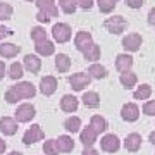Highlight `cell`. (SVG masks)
Here are the masks:
<instances>
[{"label": "cell", "instance_id": "1", "mask_svg": "<svg viewBox=\"0 0 155 155\" xmlns=\"http://www.w3.org/2000/svg\"><path fill=\"white\" fill-rule=\"evenodd\" d=\"M104 26L107 28V31L112 35H121L124 29L127 28V21L122 16H112L109 19H105Z\"/></svg>", "mask_w": 155, "mask_h": 155}, {"label": "cell", "instance_id": "2", "mask_svg": "<svg viewBox=\"0 0 155 155\" xmlns=\"http://www.w3.org/2000/svg\"><path fill=\"white\" fill-rule=\"evenodd\" d=\"M52 35H54V40H55V41L66 43V41L71 40L72 29H71L69 24H66V22H57V24H54V28H52Z\"/></svg>", "mask_w": 155, "mask_h": 155}, {"label": "cell", "instance_id": "3", "mask_svg": "<svg viewBox=\"0 0 155 155\" xmlns=\"http://www.w3.org/2000/svg\"><path fill=\"white\" fill-rule=\"evenodd\" d=\"M90 81H91V76H90L88 72H74V74L69 78V83H71L74 91L84 90L90 84Z\"/></svg>", "mask_w": 155, "mask_h": 155}, {"label": "cell", "instance_id": "4", "mask_svg": "<svg viewBox=\"0 0 155 155\" xmlns=\"http://www.w3.org/2000/svg\"><path fill=\"white\" fill-rule=\"evenodd\" d=\"M14 116H16L17 122H29L36 116V110H35V107L31 104H22V105L17 107V110L14 112Z\"/></svg>", "mask_w": 155, "mask_h": 155}, {"label": "cell", "instance_id": "5", "mask_svg": "<svg viewBox=\"0 0 155 155\" xmlns=\"http://www.w3.org/2000/svg\"><path fill=\"white\" fill-rule=\"evenodd\" d=\"M141 41H143L141 35L129 33L122 38V47H124V50H127V52H136V50H140V47H141Z\"/></svg>", "mask_w": 155, "mask_h": 155}, {"label": "cell", "instance_id": "6", "mask_svg": "<svg viewBox=\"0 0 155 155\" xmlns=\"http://www.w3.org/2000/svg\"><path fill=\"white\" fill-rule=\"evenodd\" d=\"M100 147H102V150H104V152L114 153V152H117V150H119L121 141H119V138H117L116 134H105L104 138L100 140Z\"/></svg>", "mask_w": 155, "mask_h": 155}, {"label": "cell", "instance_id": "7", "mask_svg": "<svg viewBox=\"0 0 155 155\" xmlns=\"http://www.w3.org/2000/svg\"><path fill=\"white\" fill-rule=\"evenodd\" d=\"M43 138H45V133L41 131V127L35 124V126H31L28 131L24 133V136H22V143L24 145H33L35 141H40V140H43Z\"/></svg>", "mask_w": 155, "mask_h": 155}, {"label": "cell", "instance_id": "8", "mask_svg": "<svg viewBox=\"0 0 155 155\" xmlns=\"http://www.w3.org/2000/svg\"><path fill=\"white\" fill-rule=\"evenodd\" d=\"M36 7L40 9L41 14L48 16L50 19L59 14V9H57V5H55V0H36Z\"/></svg>", "mask_w": 155, "mask_h": 155}, {"label": "cell", "instance_id": "9", "mask_svg": "<svg viewBox=\"0 0 155 155\" xmlns=\"http://www.w3.org/2000/svg\"><path fill=\"white\" fill-rule=\"evenodd\" d=\"M55 90H57V78H54V76L41 78V81H40V91L41 93L50 97V95L55 93Z\"/></svg>", "mask_w": 155, "mask_h": 155}, {"label": "cell", "instance_id": "10", "mask_svg": "<svg viewBox=\"0 0 155 155\" xmlns=\"http://www.w3.org/2000/svg\"><path fill=\"white\" fill-rule=\"evenodd\" d=\"M12 88L16 90V93L19 95V98H33L35 93H36V88H35L31 83L28 81H22V83L16 84V86H12Z\"/></svg>", "mask_w": 155, "mask_h": 155}, {"label": "cell", "instance_id": "11", "mask_svg": "<svg viewBox=\"0 0 155 155\" xmlns=\"http://www.w3.org/2000/svg\"><path fill=\"white\" fill-rule=\"evenodd\" d=\"M121 114H122V119H124V121L134 122L140 117V109H138V105H134V104H124Z\"/></svg>", "mask_w": 155, "mask_h": 155}, {"label": "cell", "instance_id": "12", "mask_svg": "<svg viewBox=\"0 0 155 155\" xmlns=\"http://www.w3.org/2000/svg\"><path fill=\"white\" fill-rule=\"evenodd\" d=\"M133 66V57L129 55V54H119L116 57V69L119 72H127Z\"/></svg>", "mask_w": 155, "mask_h": 155}, {"label": "cell", "instance_id": "13", "mask_svg": "<svg viewBox=\"0 0 155 155\" xmlns=\"http://www.w3.org/2000/svg\"><path fill=\"white\" fill-rule=\"evenodd\" d=\"M90 43H93L91 33H88V31H78L76 36H74V45H76V48L83 52Z\"/></svg>", "mask_w": 155, "mask_h": 155}, {"label": "cell", "instance_id": "14", "mask_svg": "<svg viewBox=\"0 0 155 155\" xmlns=\"http://www.w3.org/2000/svg\"><path fill=\"white\" fill-rule=\"evenodd\" d=\"M0 131L7 136H12V134H16L17 131V121L16 119H12V117H2L0 119Z\"/></svg>", "mask_w": 155, "mask_h": 155}, {"label": "cell", "instance_id": "15", "mask_svg": "<svg viewBox=\"0 0 155 155\" xmlns=\"http://www.w3.org/2000/svg\"><path fill=\"white\" fill-rule=\"evenodd\" d=\"M35 50L38 55H43V57H48L55 52V45L52 43L50 40H43V41H38L35 43Z\"/></svg>", "mask_w": 155, "mask_h": 155}, {"label": "cell", "instance_id": "16", "mask_svg": "<svg viewBox=\"0 0 155 155\" xmlns=\"http://www.w3.org/2000/svg\"><path fill=\"white\" fill-rule=\"evenodd\" d=\"M124 147H126L127 152H138L140 147H141V136L138 133L127 134L126 140H124Z\"/></svg>", "mask_w": 155, "mask_h": 155}, {"label": "cell", "instance_id": "17", "mask_svg": "<svg viewBox=\"0 0 155 155\" xmlns=\"http://www.w3.org/2000/svg\"><path fill=\"white\" fill-rule=\"evenodd\" d=\"M24 67L28 69L29 72H38L41 69V59L38 55H33V54H28L24 57Z\"/></svg>", "mask_w": 155, "mask_h": 155}, {"label": "cell", "instance_id": "18", "mask_svg": "<svg viewBox=\"0 0 155 155\" xmlns=\"http://www.w3.org/2000/svg\"><path fill=\"white\" fill-rule=\"evenodd\" d=\"M95 141H97V131H95L91 126L84 127L83 131H81V143H83L86 148H90Z\"/></svg>", "mask_w": 155, "mask_h": 155}, {"label": "cell", "instance_id": "19", "mask_svg": "<svg viewBox=\"0 0 155 155\" xmlns=\"http://www.w3.org/2000/svg\"><path fill=\"white\" fill-rule=\"evenodd\" d=\"M61 109L64 112H74L78 109V98L74 95H64L61 100Z\"/></svg>", "mask_w": 155, "mask_h": 155}, {"label": "cell", "instance_id": "20", "mask_svg": "<svg viewBox=\"0 0 155 155\" xmlns=\"http://www.w3.org/2000/svg\"><path fill=\"white\" fill-rule=\"evenodd\" d=\"M83 57L90 62H95L100 59V47L97 43H90L86 48L83 50Z\"/></svg>", "mask_w": 155, "mask_h": 155}, {"label": "cell", "instance_id": "21", "mask_svg": "<svg viewBox=\"0 0 155 155\" xmlns=\"http://www.w3.org/2000/svg\"><path fill=\"white\" fill-rule=\"evenodd\" d=\"M19 47L16 43H4L0 45V55L4 57V59H12V57H16L19 54Z\"/></svg>", "mask_w": 155, "mask_h": 155}, {"label": "cell", "instance_id": "22", "mask_svg": "<svg viewBox=\"0 0 155 155\" xmlns=\"http://www.w3.org/2000/svg\"><path fill=\"white\" fill-rule=\"evenodd\" d=\"M119 81H121V84L124 86V88L131 90V88H134V86H136V81H138V76H136L134 72L127 71V72H122V74H121V78H119Z\"/></svg>", "mask_w": 155, "mask_h": 155}, {"label": "cell", "instance_id": "23", "mask_svg": "<svg viewBox=\"0 0 155 155\" xmlns=\"http://www.w3.org/2000/svg\"><path fill=\"white\" fill-rule=\"evenodd\" d=\"M83 104L86 107H90V109H95V107L100 105V97L97 91H84L83 93Z\"/></svg>", "mask_w": 155, "mask_h": 155}, {"label": "cell", "instance_id": "24", "mask_svg": "<svg viewBox=\"0 0 155 155\" xmlns=\"http://www.w3.org/2000/svg\"><path fill=\"white\" fill-rule=\"evenodd\" d=\"M57 141V148H59V152H64V153H67V152H71L72 148H74V141H72L71 136H59V140H55Z\"/></svg>", "mask_w": 155, "mask_h": 155}, {"label": "cell", "instance_id": "25", "mask_svg": "<svg viewBox=\"0 0 155 155\" xmlns=\"http://www.w3.org/2000/svg\"><path fill=\"white\" fill-rule=\"evenodd\" d=\"M88 74L91 78H95V79H104V78H107V69L104 66H100V64H91V66L88 67Z\"/></svg>", "mask_w": 155, "mask_h": 155}, {"label": "cell", "instance_id": "26", "mask_svg": "<svg viewBox=\"0 0 155 155\" xmlns=\"http://www.w3.org/2000/svg\"><path fill=\"white\" fill-rule=\"evenodd\" d=\"M55 67L59 69V72H67L71 67V59L66 54H59L55 57Z\"/></svg>", "mask_w": 155, "mask_h": 155}, {"label": "cell", "instance_id": "27", "mask_svg": "<svg viewBox=\"0 0 155 155\" xmlns=\"http://www.w3.org/2000/svg\"><path fill=\"white\" fill-rule=\"evenodd\" d=\"M90 126L97 131V134L104 133V131L107 129V121L102 116H93V117H91V121H90Z\"/></svg>", "mask_w": 155, "mask_h": 155}, {"label": "cell", "instance_id": "28", "mask_svg": "<svg viewBox=\"0 0 155 155\" xmlns=\"http://www.w3.org/2000/svg\"><path fill=\"white\" fill-rule=\"evenodd\" d=\"M150 95H152V86L150 84H141V86L136 88L133 97H134V100H147V98H150Z\"/></svg>", "mask_w": 155, "mask_h": 155}, {"label": "cell", "instance_id": "29", "mask_svg": "<svg viewBox=\"0 0 155 155\" xmlns=\"http://www.w3.org/2000/svg\"><path fill=\"white\" fill-rule=\"evenodd\" d=\"M59 7L66 14H74L78 9V0H59Z\"/></svg>", "mask_w": 155, "mask_h": 155}, {"label": "cell", "instance_id": "30", "mask_svg": "<svg viewBox=\"0 0 155 155\" xmlns=\"http://www.w3.org/2000/svg\"><path fill=\"white\" fill-rule=\"evenodd\" d=\"M64 127H66L69 133H76V131H79V127H81V119L79 117H69L64 122Z\"/></svg>", "mask_w": 155, "mask_h": 155}, {"label": "cell", "instance_id": "31", "mask_svg": "<svg viewBox=\"0 0 155 155\" xmlns=\"http://www.w3.org/2000/svg\"><path fill=\"white\" fill-rule=\"evenodd\" d=\"M22 64H19V62H12L11 64V67H9V78L11 79H21L22 78Z\"/></svg>", "mask_w": 155, "mask_h": 155}, {"label": "cell", "instance_id": "32", "mask_svg": "<svg viewBox=\"0 0 155 155\" xmlns=\"http://www.w3.org/2000/svg\"><path fill=\"white\" fill-rule=\"evenodd\" d=\"M97 5H98L100 12L110 14V12L116 9V2H112V0H97Z\"/></svg>", "mask_w": 155, "mask_h": 155}, {"label": "cell", "instance_id": "33", "mask_svg": "<svg viewBox=\"0 0 155 155\" xmlns=\"http://www.w3.org/2000/svg\"><path fill=\"white\" fill-rule=\"evenodd\" d=\"M12 12H14V9H12L11 4H0V21H9L12 17Z\"/></svg>", "mask_w": 155, "mask_h": 155}, {"label": "cell", "instance_id": "34", "mask_svg": "<svg viewBox=\"0 0 155 155\" xmlns=\"http://www.w3.org/2000/svg\"><path fill=\"white\" fill-rule=\"evenodd\" d=\"M31 40H33L35 43L47 40V31H45L41 26H36V28H33V29H31Z\"/></svg>", "mask_w": 155, "mask_h": 155}, {"label": "cell", "instance_id": "35", "mask_svg": "<svg viewBox=\"0 0 155 155\" xmlns=\"http://www.w3.org/2000/svg\"><path fill=\"white\" fill-rule=\"evenodd\" d=\"M43 152L47 155H57L59 153V148H57V141L55 140H48V141H45Z\"/></svg>", "mask_w": 155, "mask_h": 155}, {"label": "cell", "instance_id": "36", "mask_svg": "<svg viewBox=\"0 0 155 155\" xmlns=\"http://www.w3.org/2000/svg\"><path fill=\"white\" fill-rule=\"evenodd\" d=\"M5 100L9 102V104H17V102H19L21 98H19V95L16 93V90L11 86V88L5 91Z\"/></svg>", "mask_w": 155, "mask_h": 155}, {"label": "cell", "instance_id": "37", "mask_svg": "<svg viewBox=\"0 0 155 155\" xmlns=\"http://www.w3.org/2000/svg\"><path fill=\"white\" fill-rule=\"evenodd\" d=\"M143 114L147 116H155V100H148L143 105Z\"/></svg>", "mask_w": 155, "mask_h": 155}, {"label": "cell", "instance_id": "38", "mask_svg": "<svg viewBox=\"0 0 155 155\" xmlns=\"http://www.w3.org/2000/svg\"><path fill=\"white\" fill-rule=\"evenodd\" d=\"M78 5L84 9V11H90L93 7V0H78Z\"/></svg>", "mask_w": 155, "mask_h": 155}, {"label": "cell", "instance_id": "39", "mask_svg": "<svg viewBox=\"0 0 155 155\" xmlns=\"http://www.w3.org/2000/svg\"><path fill=\"white\" fill-rule=\"evenodd\" d=\"M126 5L131 9H140L143 5V0H126Z\"/></svg>", "mask_w": 155, "mask_h": 155}, {"label": "cell", "instance_id": "40", "mask_svg": "<svg viewBox=\"0 0 155 155\" xmlns=\"http://www.w3.org/2000/svg\"><path fill=\"white\" fill-rule=\"evenodd\" d=\"M12 35V31L9 28H5V26H2V24H0V40L4 38V36H11Z\"/></svg>", "mask_w": 155, "mask_h": 155}, {"label": "cell", "instance_id": "41", "mask_svg": "<svg viewBox=\"0 0 155 155\" xmlns=\"http://www.w3.org/2000/svg\"><path fill=\"white\" fill-rule=\"evenodd\" d=\"M148 24H152V26H155V7H152L148 12Z\"/></svg>", "mask_w": 155, "mask_h": 155}, {"label": "cell", "instance_id": "42", "mask_svg": "<svg viewBox=\"0 0 155 155\" xmlns=\"http://www.w3.org/2000/svg\"><path fill=\"white\" fill-rule=\"evenodd\" d=\"M36 19H38L40 22H45V24H47V22H50V17L45 16V14H41V12H38V14H36Z\"/></svg>", "mask_w": 155, "mask_h": 155}, {"label": "cell", "instance_id": "43", "mask_svg": "<svg viewBox=\"0 0 155 155\" xmlns=\"http://www.w3.org/2000/svg\"><path fill=\"white\" fill-rule=\"evenodd\" d=\"M83 155H100V153L97 152V150H93L91 147H90V148H84L83 150Z\"/></svg>", "mask_w": 155, "mask_h": 155}, {"label": "cell", "instance_id": "44", "mask_svg": "<svg viewBox=\"0 0 155 155\" xmlns=\"http://www.w3.org/2000/svg\"><path fill=\"white\" fill-rule=\"evenodd\" d=\"M4 76H5V64L0 61V79H4Z\"/></svg>", "mask_w": 155, "mask_h": 155}, {"label": "cell", "instance_id": "45", "mask_svg": "<svg viewBox=\"0 0 155 155\" xmlns=\"http://www.w3.org/2000/svg\"><path fill=\"white\" fill-rule=\"evenodd\" d=\"M5 148H7L5 141H4V140H0V153H4V152H5Z\"/></svg>", "mask_w": 155, "mask_h": 155}, {"label": "cell", "instance_id": "46", "mask_svg": "<svg viewBox=\"0 0 155 155\" xmlns=\"http://www.w3.org/2000/svg\"><path fill=\"white\" fill-rule=\"evenodd\" d=\"M150 141L155 145V131H152V133H150Z\"/></svg>", "mask_w": 155, "mask_h": 155}, {"label": "cell", "instance_id": "47", "mask_svg": "<svg viewBox=\"0 0 155 155\" xmlns=\"http://www.w3.org/2000/svg\"><path fill=\"white\" fill-rule=\"evenodd\" d=\"M9 155H22V153H21V152H11Z\"/></svg>", "mask_w": 155, "mask_h": 155}, {"label": "cell", "instance_id": "48", "mask_svg": "<svg viewBox=\"0 0 155 155\" xmlns=\"http://www.w3.org/2000/svg\"><path fill=\"white\" fill-rule=\"evenodd\" d=\"M26 2H33V0H26Z\"/></svg>", "mask_w": 155, "mask_h": 155}, {"label": "cell", "instance_id": "49", "mask_svg": "<svg viewBox=\"0 0 155 155\" xmlns=\"http://www.w3.org/2000/svg\"><path fill=\"white\" fill-rule=\"evenodd\" d=\"M112 2H119V0H112Z\"/></svg>", "mask_w": 155, "mask_h": 155}]
</instances>
